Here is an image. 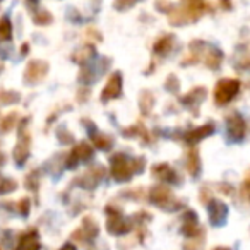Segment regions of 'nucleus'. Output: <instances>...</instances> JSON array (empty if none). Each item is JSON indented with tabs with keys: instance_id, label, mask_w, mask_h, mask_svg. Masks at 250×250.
<instances>
[{
	"instance_id": "obj_21",
	"label": "nucleus",
	"mask_w": 250,
	"mask_h": 250,
	"mask_svg": "<svg viewBox=\"0 0 250 250\" xmlns=\"http://www.w3.org/2000/svg\"><path fill=\"white\" fill-rule=\"evenodd\" d=\"M153 94L147 93V91H144L143 94H141V110H143V113H149L151 108H153Z\"/></svg>"
},
{
	"instance_id": "obj_14",
	"label": "nucleus",
	"mask_w": 250,
	"mask_h": 250,
	"mask_svg": "<svg viewBox=\"0 0 250 250\" xmlns=\"http://www.w3.org/2000/svg\"><path fill=\"white\" fill-rule=\"evenodd\" d=\"M223 60V53L219 52L214 46H208L206 45V53H204V62L209 69H219Z\"/></svg>"
},
{
	"instance_id": "obj_9",
	"label": "nucleus",
	"mask_w": 250,
	"mask_h": 250,
	"mask_svg": "<svg viewBox=\"0 0 250 250\" xmlns=\"http://www.w3.org/2000/svg\"><path fill=\"white\" fill-rule=\"evenodd\" d=\"M103 177H104V168L100 167V165H96V167L89 168V170H87L86 173H84L77 182H79L83 187L93 188V187H96V185L100 184L101 180H103Z\"/></svg>"
},
{
	"instance_id": "obj_17",
	"label": "nucleus",
	"mask_w": 250,
	"mask_h": 250,
	"mask_svg": "<svg viewBox=\"0 0 250 250\" xmlns=\"http://www.w3.org/2000/svg\"><path fill=\"white\" fill-rule=\"evenodd\" d=\"M29 136H26V139H21L18 144V147H16L14 151V156H16V161H18L19 165H22L26 161V158H28V153H29Z\"/></svg>"
},
{
	"instance_id": "obj_20",
	"label": "nucleus",
	"mask_w": 250,
	"mask_h": 250,
	"mask_svg": "<svg viewBox=\"0 0 250 250\" xmlns=\"http://www.w3.org/2000/svg\"><path fill=\"white\" fill-rule=\"evenodd\" d=\"M187 168L188 171H190L192 177H197L199 175V168H201V165H199V154L197 151H190L187 156Z\"/></svg>"
},
{
	"instance_id": "obj_11",
	"label": "nucleus",
	"mask_w": 250,
	"mask_h": 250,
	"mask_svg": "<svg viewBox=\"0 0 250 250\" xmlns=\"http://www.w3.org/2000/svg\"><path fill=\"white\" fill-rule=\"evenodd\" d=\"M212 132H214V125L206 124V125H202V127H199V129H192V130H188V132H185L184 139L187 141V144H197L199 141L206 139V137L211 136Z\"/></svg>"
},
{
	"instance_id": "obj_8",
	"label": "nucleus",
	"mask_w": 250,
	"mask_h": 250,
	"mask_svg": "<svg viewBox=\"0 0 250 250\" xmlns=\"http://www.w3.org/2000/svg\"><path fill=\"white\" fill-rule=\"evenodd\" d=\"M91 156H93V147L87 143H81L72 149V153H70V156H69V161H67V167L72 168V167H76L79 161H87Z\"/></svg>"
},
{
	"instance_id": "obj_25",
	"label": "nucleus",
	"mask_w": 250,
	"mask_h": 250,
	"mask_svg": "<svg viewBox=\"0 0 250 250\" xmlns=\"http://www.w3.org/2000/svg\"><path fill=\"white\" fill-rule=\"evenodd\" d=\"M28 209H29V201L28 199H22L21 201V212L22 214H28Z\"/></svg>"
},
{
	"instance_id": "obj_22",
	"label": "nucleus",
	"mask_w": 250,
	"mask_h": 250,
	"mask_svg": "<svg viewBox=\"0 0 250 250\" xmlns=\"http://www.w3.org/2000/svg\"><path fill=\"white\" fill-rule=\"evenodd\" d=\"M93 55H94L93 46H86V48H83L81 52H77L76 55H74V59H76L77 62H86V60H89Z\"/></svg>"
},
{
	"instance_id": "obj_23",
	"label": "nucleus",
	"mask_w": 250,
	"mask_h": 250,
	"mask_svg": "<svg viewBox=\"0 0 250 250\" xmlns=\"http://www.w3.org/2000/svg\"><path fill=\"white\" fill-rule=\"evenodd\" d=\"M11 38V24L7 19H2L0 22V40H9Z\"/></svg>"
},
{
	"instance_id": "obj_19",
	"label": "nucleus",
	"mask_w": 250,
	"mask_h": 250,
	"mask_svg": "<svg viewBox=\"0 0 250 250\" xmlns=\"http://www.w3.org/2000/svg\"><path fill=\"white\" fill-rule=\"evenodd\" d=\"M124 136H129V137H141L143 139L144 137V141H149L151 137H149V132H147V129L144 127L143 124H137V125H134V127H130L129 130H124Z\"/></svg>"
},
{
	"instance_id": "obj_12",
	"label": "nucleus",
	"mask_w": 250,
	"mask_h": 250,
	"mask_svg": "<svg viewBox=\"0 0 250 250\" xmlns=\"http://www.w3.org/2000/svg\"><path fill=\"white\" fill-rule=\"evenodd\" d=\"M46 70H48V65L45 62H40V60H35L28 65L26 69V81L28 83H38L45 77Z\"/></svg>"
},
{
	"instance_id": "obj_15",
	"label": "nucleus",
	"mask_w": 250,
	"mask_h": 250,
	"mask_svg": "<svg viewBox=\"0 0 250 250\" xmlns=\"http://www.w3.org/2000/svg\"><path fill=\"white\" fill-rule=\"evenodd\" d=\"M173 43H175V36L173 35H167V36H161L156 43H154V53L156 55H168L173 48Z\"/></svg>"
},
{
	"instance_id": "obj_26",
	"label": "nucleus",
	"mask_w": 250,
	"mask_h": 250,
	"mask_svg": "<svg viewBox=\"0 0 250 250\" xmlns=\"http://www.w3.org/2000/svg\"><path fill=\"white\" fill-rule=\"evenodd\" d=\"M60 250H76V247H74L72 243H65V245H63Z\"/></svg>"
},
{
	"instance_id": "obj_5",
	"label": "nucleus",
	"mask_w": 250,
	"mask_h": 250,
	"mask_svg": "<svg viewBox=\"0 0 250 250\" xmlns=\"http://www.w3.org/2000/svg\"><path fill=\"white\" fill-rule=\"evenodd\" d=\"M245 120L242 115L238 113H229L226 118V137L229 143H240L245 137Z\"/></svg>"
},
{
	"instance_id": "obj_13",
	"label": "nucleus",
	"mask_w": 250,
	"mask_h": 250,
	"mask_svg": "<svg viewBox=\"0 0 250 250\" xmlns=\"http://www.w3.org/2000/svg\"><path fill=\"white\" fill-rule=\"evenodd\" d=\"M199 231V219L197 216L194 214L192 211H187L184 216V226H182V233H184L185 236H188V238H192V236H195Z\"/></svg>"
},
{
	"instance_id": "obj_27",
	"label": "nucleus",
	"mask_w": 250,
	"mask_h": 250,
	"mask_svg": "<svg viewBox=\"0 0 250 250\" xmlns=\"http://www.w3.org/2000/svg\"><path fill=\"white\" fill-rule=\"evenodd\" d=\"M214 250H229V249H225V247H218V249H214Z\"/></svg>"
},
{
	"instance_id": "obj_2",
	"label": "nucleus",
	"mask_w": 250,
	"mask_h": 250,
	"mask_svg": "<svg viewBox=\"0 0 250 250\" xmlns=\"http://www.w3.org/2000/svg\"><path fill=\"white\" fill-rule=\"evenodd\" d=\"M149 197L154 206L165 209V211L173 212L184 206L177 197H175V194L167 187V185H156V187H153L149 192Z\"/></svg>"
},
{
	"instance_id": "obj_6",
	"label": "nucleus",
	"mask_w": 250,
	"mask_h": 250,
	"mask_svg": "<svg viewBox=\"0 0 250 250\" xmlns=\"http://www.w3.org/2000/svg\"><path fill=\"white\" fill-rule=\"evenodd\" d=\"M122 94V76L120 72H115L110 76L108 79L106 86L103 87L101 91V101H110V100H115Z\"/></svg>"
},
{
	"instance_id": "obj_1",
	"label": "nucleus",
	"mask_w": 250,
	"mask_h": 250,
	"mask_svg": "<svg viewBox=\"0 0 250 250\" xmlns=\"http://www.w3.org/2000/svg\"><path fill=\"white\" fill-rule=\"evenodd\" d=\"M146 160L144 158H129L125 154H115L111 158V175L117 182H129L134 173L143 171Z\"/></svg>"
},
{
	"instance_id": "obj_4",
	"label": "nucleus",
	"mask_w": 250,
	"mask_h": 250,
	"mask_svg": "<svg viewBox=\"0 0 250 250\" xmlns=\"http://www.w3.org/2000/svg\"><path fill=\"white\" fill-rule=\"evenodd\" d=\"M108 214H110V218H108V223H106V229L110 235H127V233L132 229V226H130V223L127 221V219H124V216H122V212L118 211V209H111L110 206L106 208Z\"/></svg>"
},
{
	"instance_id": "obj_24",
	"label": "nucleus",
	"mask_w": 250,
	"mask_h": 250,
	"mask_svg": "<svg viewBox=\"0 0 250 250\" xmlns=\"http://www.w3.org/2000/svg\"><path fill=\"white\" fill-rule=\"evenodd\" d=\"M137 2H141V0H117V2H115V7H117L118 11H124V9H127V7H132Z\"/></svg>"
},
{
	"instance_id": "obj_7",
	"label": "nucleus",
	"mask_w": 250,
	"mask_h": 250,
	"mask_svg": "<svg viewBox=\"0 0 250 250\" xmlns=\"http://www.w3.org/2000/svg\"><path fill=\"white\" fill-rule=\"evenodd\" d=\"M226 216H228V208L223 204L221 201H211L209 204V221L212 226H223V223L226 221Z\"/></svg>"
},
{
	"instance_id": "obj_16",
	"label": "nucleus",
	"mask_w": 250,
	"mask_h": 250,
	"mask_svg": "<svg viewBox=\"0 0 250 250\" xmlns=\"http://www.w3.org/2000/svg\"><path fill=\"white\" fill-rule=\"evenodd\" d=\"M204 98H206V89H204V87H195V89H192L190 93H187L185 96H182V103L187 104V106H190V104L201 103Z\"/></svg>"
},
{
	"instance_id": "obj_10",
	"label": "nucleus",
	"mask_w": 250,
	"mask_h": 250,
	"mask_svg": "<svg viewBox=\"0 0 250 250\" xmlns=\"http://www.w3.org/2000/svg\"><path fill=\"white\" fill-rule=\"evenodd\" d=\"M153 175L160 178L161 182H165V184L177 185L178 182H180V177H178V173L170 167V165H167V163H161V165H158V167H154L153 168Z\"/></svg>"
},
{
	"instance_id": "obj_18",
	"label": "nucleus",
	"mask_w": 250,
	"mask_h": 250,
	"mask_svg": "<svg viewBox=\"0 0 250 250\" xmlns=\"http://www.w3.org/2000/svg\"><path fill=\"white\" fill-rule=\"evenodd\" d=\"M91 141H93L94 146L101 151H108L113 146V139H111L110 136H106V134H93V139Z\"/></svg>"
},
{
	"instance_id": "obj_3",
	"label": "nucleus",
	"mask_w": 250,
	"mask_h": 250,
	"mask_svg": "<svg viewBox=\"0 0 250 250\" xmlns=\"http://www.w3.org/2000/svg\"><path fill=\"white\" fill-rule=\"evenodd\" d=\"M240 93V81L238 79H221L214 87V101L216 104L223 106L229 101L235 100V96Z\"/></svg>"
}]
</instances>
